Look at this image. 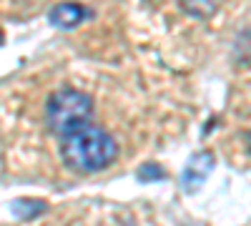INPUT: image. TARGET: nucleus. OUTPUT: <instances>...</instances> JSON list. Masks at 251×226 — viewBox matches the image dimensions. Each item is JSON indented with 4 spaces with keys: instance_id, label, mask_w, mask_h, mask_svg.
I'll use <instances>...</instances> for the list:
<instances>
[{
    "instance_id": "1",
    "label": "nucleus",
    "mask_w": 251,
    "mask_h": 226,
    "mask_svg": "<svg viewBox=\"0 0 251 226\" xmlns=\"http://www.w3.org/2000/svg\"><path fill=\"white\" fill-rule=\"evenodd\" d=\"M118 146L108 131H103L98 126H83L68 136H63L60 141V156L73 171L93 174L108 169L116 161Z\"/></svg>"
},
{
    "instance_id": "2",
    "label": "nucleus",
    "mask_w": 251,
    "mask_h": 226,
    "mask_svg": "<svg viewBox=\"0 0 251 226\" xmlns=\"http://www.w3.org/2000/svg\"><path fill=\"white\" fill-rule=\"evenodd\" d=\"M91 113H93L91 96L75 88H60L48 98V106H46L48 128L58 136H68L83 126H88Z\"/></svg>"
},
{
    "instance_id": "3",
    "label": "nucleus",
    "mask_w": 251,
    "mask_h": 226,
    "mask_svg": "<svg viewBox=\"0 0 251 226\" xmlns=\"http://www.w3.org/2000/svg\"><path fill=\"white\" fill-rule=\"evenodd\" d=\"M214 166H216V158H214L211 151L194 153L191 158H188L186 169L181 171V189L186 194H196L206 183V178H208V174L214 171Z\"/></svg>"
},
{
    "instance_id": "4",
    "label": "nucleus",
    "mask_w": 251,
    "mask_h": 226,
    "mask_svg": "<svg viewBox=\"0 0 251 226\" xmlns=\"http://www.w3.org/2000/svg\"><path fill=\"white\" fill-rule=\"evenodd\" d=\"M86 15H88V10L78 3H60L50 10L48 18L55 28H75L86 20Z\"/></svg>"
},
{
    "instance_id": "5",
    "label": "nucleus",
    "mask_w": 251,
    "mask_h": 226,
    "mask_svg": "<svg viewBox=\"0 0 251 226\" xmlns=\"http://www.w3.org/2000/svg\"><path fill=\"white\" fill-rule=\"evenodd\" d=\"M10 209H13L15 216L30 221V219H35L40 211H46V203H43V201H35V199H20V201L13 203Z\"/></svg>"
},
{
    "instance_id": "6",
    "label": "nucleus",
    "mask_w": 251,
    "mask_h": 226,
    "mask_svg": "<svg viewBox=\"0 0 251 226\" xmlns=\"http://www.w3.org/2000/svg\"><path fill=\"white\" fill-rule=\"evenodd\" d=\"M219 0H181V5L186 13H191L194 18H208L216 10Z\"/></svg>"
},
{
    "instance_id": "7",
    "label": "nucleus",
    "mask_w": 251,
    "mask_h": 226,
    "mask_svg": "<svg viewBox=\"0 0 251 226\" xmlns=\"http://www.w3.org/2000/svg\"><path fill=\"white\" fill-rule=\"evenodd\" d=\"M166 176V171L158 166V163H146V166L138 169V178L141 181H161Z\"/></svg>"
},
{
    "instance_id": "8",
    "label": "nucleus",
    "mask_w": 251,
    "mask_h": 226,
    "mask_svg": "<svg viewBox=\"0 0 251 226\" xmlns=\"http://www.w3.org/2000/svg\"><path fill=\"white\" fill-rule=\"evenodd\" d=\"M0 46H3V30H0Z\"/></svg>"
}]
</instances>
